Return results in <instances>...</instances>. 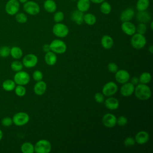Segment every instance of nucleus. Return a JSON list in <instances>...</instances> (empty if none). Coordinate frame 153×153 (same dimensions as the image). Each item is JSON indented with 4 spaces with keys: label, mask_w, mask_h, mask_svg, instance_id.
Returning <instances> with one entry per match:
<instances>
[{
    "label": "nucleus",
    "mask_w": 153,
    "mask_h": 153,
    "mask_svg": "<svg viewBox=\"0 0 153 153\" xmlns=\"http://www.w3.org/2000/svg\"><path fill=\"white\" fill-rule=\"evenodd\" d=\"M136 97L141 100H146L151 96V88L144 84H139L135 88L134 90Z\"/></svg>",
    "instance_id": "1"
},
{
    "label": "nucleus",
    "mask_w": 153,
    "mask_h": 153,
    "mask_svg": "<svg viewBox=\"0 0 153 153\" xmlns=\"http://www.w3.org/2000/svg\"><path fill=\"white\" fill-rule=\"evenodd\" d=\"M130 43L134 48L139 50L145 46L146 40L143 35L137 33L132 35L130 39Z\"/></svg>",
    "instance_id": "2"
},
{
    "label": "nucleus",
    "mask_w": 153,
    "mask_h": 153,
    "mask_svg": "<svg viewBox=\"0 0 153 153\" xmlns=\"http://www.w3.org/2000/svg\"><path fill=\"white\" fill-rule=\"evenodd\" d=\"M51 150V143L45 139H41L36 142L34 152L36 153H49Z\"/></svg>",
    "instance_id": "3"
},
{
    "label": "nucleus",
    "mask_w": 153,
    "mask_h": 153,
    "mask_svg": "<svg viewBox=\"0 0 153 153\" xmlns=\"http://www.w3.org/2000/svg\"><path fill=\"white\" fill-rule=\"evenodd\" d=\"M23 10L29 15L35 16L40 12V7L33 1H27L23 4Z\"/></svg>",
    "instance_id": "4"
},
{
    "label": "nucleus",
    "mask_w": 153,
    "mask_h": 153,
    "mask_svg": "<svg viewBox=\"0 0 153 153\" xmlns=\"http://www.w3.org/2000/svg\"><path fill=\"white\" fill-rule=\"evenodd\" d=\"M51 51L56 54H63L67 50L66 44L60 39H54L50 44Z\"/></svg>",
    "instance_id": "5"
},
{
    "label": "nucleus",
    "mask_w": 153,
    "mask_h": 153,
    "mask_svg": "<svg viewBox=\"0 0 153 153\" xmlns=\"http://www.w3.org/2000/svg\"><path fill=\"white\" fill-rule=\"evenodd\" d=\"M53 33L59 38H64L69 33V29L66 25L62 23H56L53 27Z\"/></svg>",
    "instance_id": "6"
},
{
    "label": "nucleus",
    "mask_w": 153,
    "mask_h": 153,
    "mask_svg": "<svg viewBox=\"0 0 153 153\" xmlns=\"http://www.w3.org/2000/svg\"><path fill=\"white\" fill-rule=\"evenodd\" d=\"M30 79V75L27 72L25 71H20L16 72L14 76L13 80L15 82L16 84L25 85L29 82Z\"/></svg>",
    "instance_id": "7"
},
{
    "label": "nucleus",
    "mask_w": 153,
    "mask_h": 153,
    "mask_svg": "<svg viewBox=\"0 0 153 153\" xmlns=\"http://www.w3.org/2000/svg\"><path fill=\"white\" fill-rule=\"evenodd\" d=\"M29 115L24 112H19L15 114L12 118L13 123L17 126H23L29 121Z\"/></svg>",
    "instance_id": "8"
},
{
    "label": "nucleus",
    "mask_w": 153,
    "mask_h": 153,
    "mask_svg": "<svg viewBox=\"0 0 153 153\" xmlns=\"http://www.w3.org/2000/svg\"><path fill=\"white\" fill-rule=\"evenodd\" d=\"M20 9V2L18 0H9L5 4V12L10 16L16 14Z\"/></svg>",
    "instance_id": "9"
},
{
    "label": "nucleus",
    "mask_w": 153,
    "mask_h": 153,
    "mask_svg": "<svg viewBox=\"0 0 153 153\" xmlns=\"http://www.w3.org/2000/svg\"><path fill=\"white\" fill-rule=\"evenodd\" d=\"M118 91L117 85L113 81L106 83L102 88V93L104 96L110 97L114 95Z\"/></svg>",
    "instance_id": "10"
},
{
    "label": "nucleus",
    "mask_w": 153,
    "mask_h": 153,
    "mask_svg": "<svg viewBox=\"0 0 153 153\" xmlns=\"http://www.w3.org/2000/svg\"><path fill=\"white\" fill-rule=\"evenodd\" d=\"M38 62V59L36 55L27 54L23 58L22 64L26 68H32L37 65Z\"/></svg>",
    "instance_id": "11"
},
{
    "label": "nucleus",
    "mask_w": 153,
    "mask_h": 153,
    "mask_svg": "<svg viewBox=\"0 0 153 153\" xmlns=\"http://www.w3.org/2000/svg\"><path fill=\"white\" fill-rule=\"evenodd\" d=\"M115 78L118 83L124 84L129 81L130 74L124 69H120L115 73Z\"/></svg>",
    "instance_id": "12"
},
{
    "label": "nucleus",
    "mask_w": 153,
    "mask_h": 153,
    "mask_svg": "<svg viewBox=\"0 0 153 153\" xmlns=\"http://www.w3.org/2000/svg\"><path fill=\"white\" fill-rule=\"evenodd\" d=\"M102 123L106 127H113L117 124V118L112 114H106L102 117Z\"/></svg>",
    "instance_id": "13"
},
{
    "label": "nucleus",
    "mask_w": 153,
    "mask_h": 153,
    "mask_svg": "<svg viewBox=\"0 0 153 153\" xmlns=\"http://www.w3.org/2000/svg\"><path fill=\"white\" fill-rule=\"evenodd\" d=\"M121 27L123 32L128 36H132L136 33V26L130 21L123 22Z\"/></svg>",
    "instance_id": "14"
},
{
    "label": "nucleus",
    "mask_w": 153,
    "mask_h": 153,
    "mask_svg": "<svg viewBox=\"0 0 153 153\" xmlns=\"http://www.w3.org/2000/svg\"><path fill=\"white\" fill-rule=\"evenodd\" d=\"M134 16V11L133 8L128 7L124 10L120 14V19L122 22L130 21Z\"/></svg>",
    "instance_id": "15"
},
{
    "label": "nucleus",
    "mask_w": 153,
    "mask_h": 153,
    "mask_svg": "<svg viewBox=\"0 0 153 153\" xmlns=\"http://www.w3.org/2000/svg\"><path fill=\"white\" fill-rule=\"evenodd\" d=\"M123 85L121 86L120 88V93L123 96L128 97L131 96L134 90V86L131 82H126L123 84Z\"/></svg>",
    "instance_id": "16"
},
{
    "label": "nucleus",
    "mask_w": 153,
    "mask_h": 153,
    "mask_svg": "<svg viewBox=\"0 0 153 153\" xmlns=\"http://www.w3.org/2000/svg\"><path fill=\"white\" fill-rule=\"evenodd\" d=\"M149 139V135L146 131H140L135 136V142L139 145L146 143Z\"/></svg>",
    "instance_id": "17"
},
{
    "label": "nucleus",
    "mask_w": 153,
    "mask_h": 153,
    "mask_svg": "<svg viewBox=\"0 0 153 153\" xmlns=\"http://www.w3.org/2000/svg\"><path fill=\"white\" fill-rule=\"evenodd\" d=\"M84 13L78 10H74L71 14V20L76 24L80 25L84 23Z\"/></svg>",
    "instance_id": "18"
},
{
    "label": "nucleus",
    "mask_w": 153,
    "mask_h": 153,
    "mask_svg": "<svg viewBox=\"0 0 153 153\" xmlns=\"http://www.w3.org/2000/svg\"><path fill=\"white\" fill-rule=\"evenodd\" d=\"M47 90V84L41 80L37 81L33 87V91L38 96H41L45 93Z\"/></svg>",
    "instance_id": "19"
},
{
    "label": "nucleus",
    "mask_w": 153,
    "mask_h": 153,
    "mask_svg": "<svg viewBox=\"0 0 153 153\" xmlns=\"http://www.w3.org/2000/svg\"><path fill=\"white\" fill-rule=\"evenodd\" d=\"M104 102L105 106L110 110H115L119 107V101L115 97L110 96V97L106 99Z\"/></svg>",
    "instance_id": "20"
},
{
    "label": "nucleus",
    "mask_w": 153,
    "mask_h": 153,
    "mask_svg": "<svg viewBox=\"0 0 153 153\" xmlns=\"http://www.w3.org/2000/svg\"><path fill=\"white\" fill-rule=\"evenodd\" d=\"M136 19L140 23H146L151 21V14L146 11H138L136 14Z\"/></svg>",
    "instance_id": "21"
},
{
    "label": "nucleus",
    "mask_w": 153,
    "mask_h": 153,
    "mask_svg": "<svg viewBox=\"0 0 153 153\" xmlns=\"http://www.w3.org/2000/svg\"><path fill=\"white\" fill-rule=\"evenodd\" d=\"M44 60L46 64H47L49 66H53L56 63L57 58L56 55V53L51 51H50L48 52L45 53Z\"/></svg>",
    "instance_id": "22"
},
{
    "label": "nucleus",
    "mask_w": 153,
    "mask_h": 153,
    "mask_svg": "<svg viewBox=\"0 0 153 153\" xmlns=\"http://www.w3.org/2000/svg\"><path fill=\"white\" fill-rule=\"evenodd\" d=\"M44 10L49 13H54L57 10V4L54 0H45L44 2Z\"/></svg>",
    "instance_id": "23"
},
{
    "label": "nucleus",
    "mask_w": 153,
    "mask_h": 153,
    "mask_svg": "<svg viewBox=\"0 0 153 153\" xmlns=\"http://www.w3.org/2000/svg\"><path fill=\"white\" fill-rule=\"evenodd\" d=\"M90 0H78L76 3L77 10L81 12L87 11L90 7Z\"/></svg>",
    "instance_id": "24"
},
{
    "label": "nucleus",
    "mask_w": 153,
    "mask_h": 153,
    "mask_svg": "<svg viewBox=\"0 0 153 153\" xmlns=\"http://www.w3.org/2000/svg\"><path fill=\"white\" fill-rule=\"evenodd\" d=\"M102 47L105 49H110L114 45V41L111 36L109 35H104L101 38L100 41Z\"/></svg>",
    "instance_id": "25"
},
{
    "label": "nucleus",
    "mask_w": 153,
    "mask_h": 153,
    "mask_svg": "<svg viewBox=\"0 0 153 153\" xmlns=\"http://www.w3.org/2000/svg\"><path fill=\"white\" fill-rule=\"evenodd\" d=\"M149 6V0H137L136 8L138 11H145Z\"/></svg>",
    "instance_id": "26"
},
{
    "label": "nucleus",
    "mask_w": 153,
    "mask_h": 153,
    "mask_svg": "<svg viewBox=\"0 0 153 153\" xmlns=\"http://www.w3.org/2000/svg\"><path fill=\"white\" fill-rule=\"evenodd\" d=\"M2 87L4 90L7 91H11L14 89L16 87V83L14 80L8 79L2 82Z\"/></svg>",
    "instance_id": "27"
},
{
    "label": "nucleus",
    "mask_w": 153,
    "mask_h": 153,
    "mask_svg": "<svg viewBox=\"0 0 153 153\" xmlns=\"http://www.w3.org/2000/svg\"><path fill=\"white\" fill-rule=\"evenodd\" d=\"M10 55L15 59H19L23 56V51L20 47L14 46L10 48Z\"/></svg>",
    "instance_id": "28"
},
{
    "label": "nucleus",
    "mask_w": 153,
    "mask_h": 153,
    "mask_svg": "<svg viewBox=\"0 0 153 153\" xmlns=\"http://www.w3.org/2000/svg\"><path fill=\"white\" fill-rule=\"evenodd\" d=\"M84 22L89 26L94 25L96 22V17L92 13H86L84 15Z\"/></svg>",
    "instance_id": "29"
},
{
    "label": "nucleus",
    "mask_w": 153,
    "mask_h": 153,
    "mask_svg": "<svg viewBox=\"0 0 153 153\" xmlns=\"http://www.w3.org/2000/svg\"><path fill=\"white\" fill-rule=\"evenodd\" d=\"M21 151L23 153H33L34 152V146L30 142H24L21 146Z\"/></svg>",
    "instance_id": "30"
},
{
    "label": "nucleus",
    "mask_w": 153,
    "mask_h": 153,
    "mask_svg": "<svg viewBox=\"0 0 153 153\" xmlns=\"http://www.w3.org/2000/svg\"><path fill=\"white\" fill-rule=\"evenodd\" d=\"M112 10L111 5L106 1H103L100 4V12L103 14H109Z\"/></svg>",
    "instance_id": "31"
},
{
    "label": "nucleus",
    "mask_w": 153,
    "mask_h": 153,
    "mask_svg": "<svg viewBox=\"0 0 153 153\" xmlns=\"http://www.w3.org/2000/svg\"><path fill=\"white\" fill-rule=\"evenodd\" d=\"M151 80V75L147 72H143L139 77V82L141 84H146Z\"/></svg>",
    "instance_id": "32"
},
{
    "label": "nucleus",
    "mask_w": 153,
    "mask_h": 153,
    "mask_svg": "<svg viewBox=\"0 0 153 153\" xmlns=\"http://www.w3.org/2000/svg\"><path fill=\"white\" fill-rule=\"evenodd\" d=\"M14 92L15 94L19 97H23L25 95L26 90L25 87L23 85H17V86L16 85L14 88Z\"/></svg>",
    "instance_id": "33"
},
{
    "label": "nucleus",
    "mask_w": 153,
    "mask_h": 153,
    "mask_svg": "<svg viewBox=\"0 0 153 153\" xmlns=\"http://www.w3.org/2000/svg\"><path fill=\"white\" fill-rule=\"evenodd\" d=\"M16 21L19 23H25L27 21V17L24 13H17L15 14Z\"/></svg>",
    "instance_id": "34"
},
{
    "label": "nucleus",
    "mask_w": 153,
    "mask_h": 153,
    "mask_svg": "<svg viewBox=\"0 0 153 153\" xmlns=\"http://www.w3.org/2000/svg\"><path fill=\"white\" fill-rule=\"evenodd\" d=\"M23 64L19 61H14L11 64V68L14 72H18L22 71L23 69Z\"/></svg>",
    "instance_id": "35"
},
{
    "label": "nucleus",
    "mask_w": 153,
    "mask_h": 153,
    "mask_svg": "<svg viewBox=\"0 0 153 153\" xmlns=\"http://www.w3.org/2000/svg\"><path fill=\"white\" fill-rule=\"evenodd\" d=\"M10 54V48L8 46H2L0 47V57H7Z\"/></svg>",
    "instance_id": "36"
},
{
    "label": "nucleus",
    "mask_w": 153,
    "mask_h": 153,
    "mask_svg": "<svg viewBox=\"0 0 153 153\" xmlns=\"http://www.w3.org/2000/svg\"><path fill=\"white\" fill-rule=\"evenodd\" d=\"M64 17H65L64 13L61 11H58L54 13L53 16V19L56 23H60L63 20Z\"/></svg>",
    "instance_id": "37"
},
{
    "label": "nucleus",
    "mask_w": 153,
    "mask_h": 153,
    "mask_svg": "<svg viewBox=\"0 0 153 153\" xmlns=\"http://www.w3.org/2000/svg\"><path fill=\"white\" fill-rule=\"evenodd\" d=\"M147 29V27L145 23H139L137 26H136V32L140 34H145Z\"/></svg>",
    "instance_id": "38"
},
{
    "label": "nucleus",
    "mask_w": 153,
    "mask_h": 153,
    "mask_svg": "<svg viewBox=\"0 0 153 153\" xmlns=\"http://www.w3.org/2000/svg\"><path fill=\"white\" fill-rule=\"evenodd\" d=\"M32 77L33 79L36 81H39L42 79L43 78V74L41 71L39 70H36L33 72L32 74Z\"/></svg>",
    "instance_id": "39"
},
{
    "label": "nucleus",
    "mask_w": 153,
    "mask_h": 153,
    "mask_svg": "<svg viewBox=\"0 0 153 153\" xmlns=\"http://www.w3.org/2000/svg\"><path fill=\"white\" fill-rule=\"evenodd\" d=\"M135 140L132 137H127L124 140V144L127 147L132 146L135 144Z\"/></svg>",
    "instance_id": "40"
},
{
    "label": "nucleus",
    "mask_w": 153,
    "mask_h": 153,
    "mask_svg": "<svg viewBox=\"0 0 153 153\" xmlns=\"http://www.w3.org/2000/svg\"><path fill=\"white\" fill-rule=\"evenodd\" d=\"M127 118L124 116H120L117 118V124L120 126H126L127 124Z\"/></svg>",
    "instance_id": "41"
},
{
    "label": "nucleus",
    "mask_w": 153,
    "mask_h": 153,
    "mask_svg": "<svg viewBox=\"0 0 153 153\" xmlns=\"http://www.w3.org/2000/svg\"><path fill=\"white\" fill-rule=\"evenodd\" d=\"M94 98L95 101L99 103H102L104 102V100H105V96L103 95V93H96L94 94Z\"/></svg>",
    "instance_id": "42"
},
{
    "label": "nucleus",
    "mask_w": 153,
    "mask_h": 153,
    "mask_svg": "<svg viewBox=\"0 0 153 153\" xmlns=\"http://www.w3.org/2000/svg\"><path fill=\"white\" fill-rule=\"evenodd\" d=\"M1 123H2V126H4L5 127H10L13 124V120L11 118L7 117L2 118V120L1 121Z\"/></svg>",
    "instance_id": "43"
},
{
    "label": "nucleus",
    "mask_w": 153,
    "mask_h": 153,
    "mask_svg": "<svg viewBox=\"0 0 153 153\" xmlns=\"http://www.w3.org/2000/svg\"><path fill=\"white\" fill-rule=\"evenodd\" d=\"M108 69L110 72L115 74L118 70V68L116 63L114 62H110L108 65Z\"/></svg>",
    "instance_id": "44"
},
{
    "label": "nucleus",
    "mask_w": 153,
    "mask_h": 153,
    "mask_svg": "<svg viewBox=\"0 0 153 153\" xmlns=\"http://www.w3.org/2000/svg\"><path fill=\"white\" fill-rule=\"evenodd\" d=\"M42 50L45 52V53H47V52H48L50 51H51V49H50V44H44L42 47Z\"/></svg>",
    "instance_id": "45"
},
{
    "label": "nucleus",
    "mask_w": 153,
    "mask_h": 153,
    "mask_svg": "<svg viewBox=\"0 0 153 153\" xmlns=\"http://www.w3.org/2000/svg\"><path fill=\"white\" fill-rule=\"evenodd\" d=\"M131 83L133 84L134 85L137 84L139 83V78L136 76H133L131 79Z\"/></svg>",
    "instance_id": "46"
},
{
    "label": "nucleus",
    "mask_w": 153,
    "mask_h": 153,
    "mask_svg": "<svg viewBox=\"0 0 153 153\" xmlns=\"http://www.w3.org/2000/svg\"><path fill=\"white\" fill-rule=\"evenodd\" d=\"M91 2L93 3V4H101L102 2H103L105 0H90Z\"/></svg>",
    "instance_id": "47"
},
{
    "label": "nucleus",
    "mask_w": 153,
    "mask_h": 153,
    "mask_svg": "<svg viewBox=\"0 0 153 153\" xmlns=\"http://www.w3.org/2000/svg\"><path fill=\"white\" fill-rule=\"evenodd\" d=\"M148 51H149L150 53H153V46L152 45H150L148 48Z\"/></svg>",
    "instance_id": "48"
},
{
    "label": "nucleus",
    "mask_w": 153,
    "mask_h": 153,
    "mask_svg": "<svg viewBox=\"0 0 153 153\" xmlns=\"http://www.w3.org/2000/svg\"><path fill=\"white\" fill-rule=\"evenodd\" d=\"M2 136H3V133H2V131L0 129V140H1Z\"/></svg>",
    "instance_id": "49"
},
{
    "label": "nucleus",
    "mask_w": 153,
    "mask_h": 153,
    "mask_svg": "<svg viewBox=\"0 0 153 153\" xmlns=\"http://www.w3.org/2000/svg\"><path fill=\"white\" fill-rule=\"evenodd\" d=\"M19 1V2H20V3H22V4H24L25 2H26V1H27L28 0H18Z\"/></svg>",
    "instance_id": "50"
},
{
    "label": "nucleus",
    "mask_w": 153,
    "mask_h": 153,
    "mask_svg": "<svg viewBox=\"0 0 153 153\" xmlns=\"http://www.w3.org/2000/svg\"><path fill=\"white\" fill-rule=\"evenodd\" d=\"M152 24H153V22H151V29H153Z\"/></svg>",
    "instance_id": "51"
},
{
    "label": "nucleus",
    "mask_w": 153,
    "mask_h": 153,
    "mask_svg": "<svg viewBox=\"0 0 153 153\" xmlns=\"http://www.w3.org/2000/svg\"><path fill=\"white\" fill-rule=\"evenodd\" d=\"M71 1H76V0H71Z\"/></svg>",
    "instance_id": "52"
}]
</instances>
